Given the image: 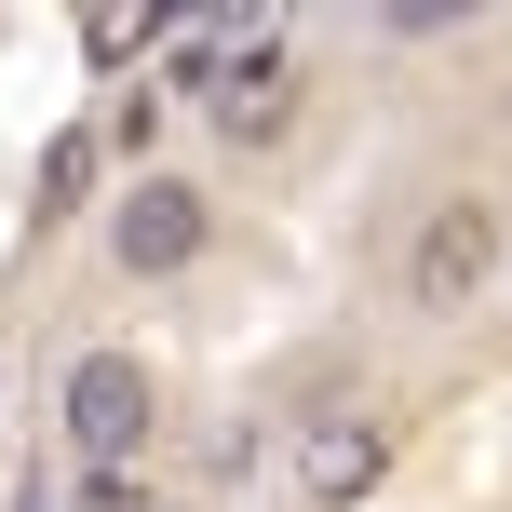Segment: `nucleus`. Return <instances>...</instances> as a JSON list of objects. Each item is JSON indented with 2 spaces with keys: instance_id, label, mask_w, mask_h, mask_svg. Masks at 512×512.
<instances>
[{
  "instance_id": "1",
  "label": "nucleus",
  "mask_w": 512,
  "mask_h": 512,
  "mask_svg": "<svg viewBox=\"0 0 512 512\" xmlns=\"http://www.w3.org/2000/svg\"><path fill=\"white\" fill-rule=\"evenodd\" d=\"M499 256H512L499 189H432V203L405 216V243H391V297H405L418 324H459V310L499 283Z\"/></svg>"
},
{
  "instance_id": "2",
  "label": "nucleus",
  "mask_w": 512,
  "mask_h": 512,
  "mask_svg": "<svg viewBox=\"0 0 512 512\" xmlns=\"http://www.w3.org/2000/svg\"><path fill=\"white\" fill-rule=\"evenodd\" d=\"M54 432H68L81 472H135L162 445V364L122 351V337H81V351L54 364Z\"/></svg>"
},
{
  "instance_id": "3",
  "label": "nucleus",
  "mask_w": 512,
  "mask_h": 512,
  "mask_svg": "<svg viewBox=\"0 0 512 512\" xmlns=\"http://www.w3.org/2000/svg\"><path fill=\"white\" fill-rule=\"evenodd\" d=\"M216 230H230V216H216V189L149 162V176L108 203V270H122V283H189V270L216 256Z\"/></svg>"
},
{
  "instance_id": "4",
  "label": "nucleus",
  "mask_w": 512,
  "mask_h": 512,
  "mask_svg": "<svg viewBox=\"0 0 512 512\" xmlns=\"http://www.w3.org/2000/svg\"><path fill=\"white\" fill-rule=\"evenodd\" d=\"M297 486L310 512H351L391 486V405H364V391H324V405L297 418Z\"/></svg>"
},
{
  "instance_id": "5",
  "label": "nucleus",
  "mask_w": 512,
  "mask_h": 512,
  "mask_svg": "<svg viewBox=\"0 0 512 512\" xmlns=\"http://www.w3.org/2000/svg\"><path fill=\"white\" fill-rule=\"evenodd\" d=\"M203 108H216L230 149H283V135H297V41H270V27L230 41V54H216V81H203Z\"/></svg>"
},
{
  "instance_id": "6",
  "label": "nucleus",
  "mask_w": 512,
  "mask_h": 512,
  "mask_svg": "<svg viewBox=\"0 0 512 512\" xmlns=\"http://www.w3.org/2000/svg\"><path fill=\"white\" fill-rule=\"evenodd\" d=\"M176 27H189V0H95V14H81V54H95V68H149Z\"/></svg>"
},
{
  "instance_id": "7",
  "label": "nucleus",
  "mask_w": 512,
  "mask_h": 512,
  "mask_svg": "<svg viewBox=\"0 0 512 512\" xmlns=\"http://www.w3.org/2000/svg\"><path fill=\"white\" fill-rule=\"evenodd\" d=\"M95 176H108V149H95V122H68L41 149V176H27V230H68L81 203H95Z\"/></svg>"
},
{
  "instance_id": "8",
  "label": "nucleus",
  "mask_w": 512,
  "mask_h": 512,
  "mask_svg": "<svg viewBox=\"0 0 512 512\" xmlns=\"http://www.w3.org/2000/svg\"><path fill=\"white\" fill-rule=\"evenodd\" d=\"M95 149H122L135 176H149V149H162V95H149V81H135V95H122V108L95 122Z\"/></svg>"
},
{
  "instance_id": "9",
  "label": "nucleus",
  "mask_w": 512,
  "mask_h": 512,
  "mask_svg": "<svg viewBox=\"0 0 512 512\" xmlns=\"http://www.w3.org/2000/svg\"><path fill=\"white\" fill-rule=\"evenodd\" d=\"M378 27H391V41H445V27H472V14H459V0H378Z\"/></svg>"
},
{
  "instance_id": "10",
  "label": "nucleus",
  "mask_w": 512,
  "mask_h": 512,
  "mask_svg": "<svg viewBox=\"0 0 512 512\" xmlns=\"http://www.w3.org/2000/svg\"><path fill=\"white\" fill-rule=\"evenodd\" d=\"M256 459H270V432H243V418L203 432V486H230V472H256Z\"/></svg>"
},
{
  "instance_id": "11",
  "label": "nucleus",
  "mask_w": 512,
  "mask_h": 512,
  "mask_svg": "<svg viewBox=\"0 0 512 512\" xmlns=\"http://www.w3.org/2000/svg\"><path fill=\"white\" fill-rule=\"evenodd\" d=\"M81 512H149V499H135V472H81Z\"/></svg>"
},
{
  "instance_id": "12",
  "label": "nucleus",
  "mask_w": 512,
  "mask_h": 512,
  "mask_svg": "<svg viewBox=\"0 0 512 512\" xmlns=\"http://www.w3.org/2000/svg\"><path fill=\"white\" fill-rule=\"evenodd\" d=\"M499 135H512V68H499Z\"/></svg>"
},
{
  "instance_id": "13",
  "label": "nucleus",
  "mask_w": 512,
  "mask_h": 512,
  "mask_svg": "<svg viewBox=\"0 0 512 512\" xmlns=\"http://www.w3.org/2000/svg\"><path fill=\"white\" fill-rule=\"evenodd\" d=\"M149 512H176V499H149Z\"/></svg>"
}]
</instances>
